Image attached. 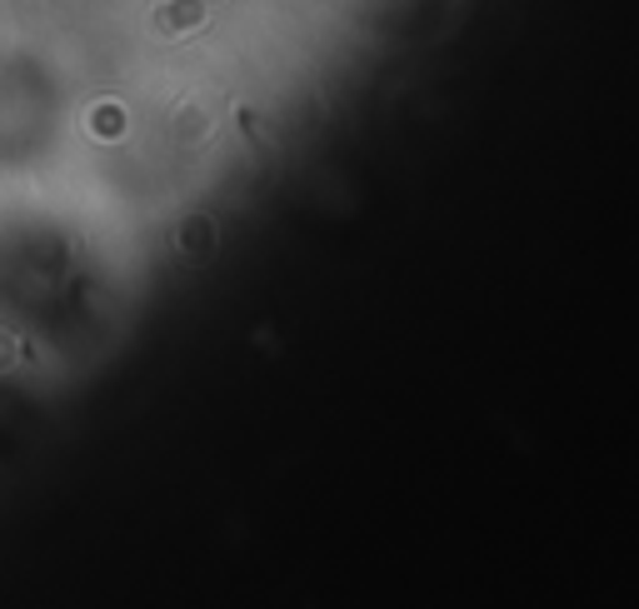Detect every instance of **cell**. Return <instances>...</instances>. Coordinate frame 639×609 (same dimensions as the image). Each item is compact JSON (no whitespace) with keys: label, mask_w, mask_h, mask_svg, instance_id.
Here are the masks:
<instances>
[{"label":"cell","mask_w":639,"mask_h":609,"mask_svg":"<svg viewBox=\"0 0 639 609\" xmlns=\"http://www.w3.org/2000/svg\"><path fill=\"white\" fill-rule=\"evenodd\" d=\"M200 21H206V5L200 0H170V5L155 11V31L161 35H185V31H196Z\"/></svg>","instance_id":"cell-1"}]
</instances>
